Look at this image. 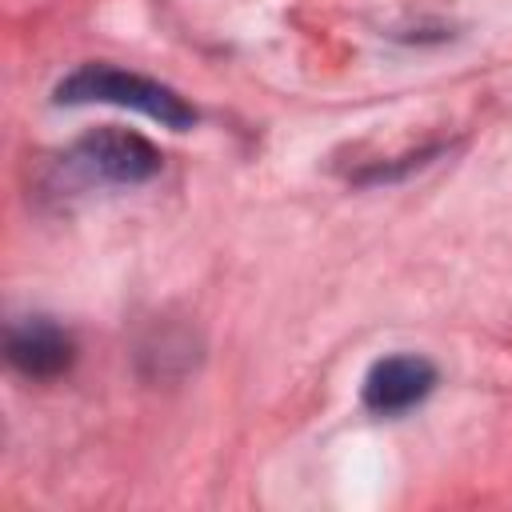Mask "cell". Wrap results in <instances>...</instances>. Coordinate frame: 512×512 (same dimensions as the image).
<instances>
[{
    "label": "cell",
    "instance_id": "6da1fadb",
    "mask_svg": "<svg viewBox=\"0 0 512 512\" xmlns=\"http://www.w3.org/2000/svg\"><path fill=\"white\" fill-rule=\"evenodd\" d=\"M56 104H112L132 108L172 132H188L196 124V108L168 84L116 68V64H80L56 84Z\"/></svg>",
    "mask_w": 512,
    "mask_h": 512
},
{
    "label": "cell",
    "instance_id": "7a4b0ae2",
    "mask_svg": "<svg viewBox=\"0 0 512 512\" xmlns=\"http://www.w3.org/2000/svg\"><path fill=\"white\" fill-rule=\"evenodd\" d=\"M84 184H144L160 172V148L132 128H96L80 136L64 160Z\"/></svg>",
    "mask_w": 512,
    "mask_h": 512
},
{
    "label": "cell",
    "instance_id": "3957f363",
    "mask_svg": "<svg viewBox=\"0 0 512 512\" xmlns=\"http://www.w3.org/2000/svg\"><path fill=\"white\" fill-rule=\"evenodd\" d=\"M432 388H436V364L420 352H396L368 368L360 400L376 416H400L420 400H428Z\"/></svg>",
    "mask_w": 512,
    "mask_h": 512
},
{
    "label": "cell",
    "instance_id": "277c9868",
    "mask_svg": "<svg viewBox=\"0 0 512 512\" xmlns=\"http://www.w3.org/2000/svg\"><path fill=\"white\" fill-rule=\"evenodd\" d=\"M76 340L48 316H24L8 328V364L28 380H56L72 368Z\"/></svg>",
    "mask_w": 512,
    "mask_h": 512
}]
</instances>
